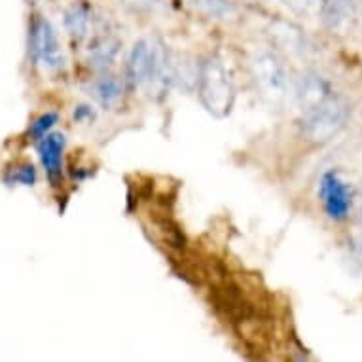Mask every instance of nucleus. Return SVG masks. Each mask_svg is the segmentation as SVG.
Listing matches in <instances>:
<instances>
[{"mask_svg": "<svg viewBox=\"0 0 362 362\" xmlns=\"http://www.w3.org/2000/svg\"><path fill=\"white\" fill-rule=\"evenodd\" d=\"M125 78L133 88H146L152 93H163L175 80V66L165 44L158 38H143L131 49L125 65Z\"/></svg>", "mask_w": 362, "mask_h": 362, "instance_id": "nucleus-1", "label": "nucleus"}, {"mask_svg": "<svg viewBox=\"0 0 362 362\" xmlns=\"http://www.w3.org/2000/svg\"><path fill=\"white\" fill-rule=\"evenodd\" d=\"M197 93L202 105L214 118L230 116L235 103V86L230 72L218 59H207L197 72Z\"/></svg>", "mask_w": 362, "mask_h": 362, "instance_id": "nucleus-2", "label": "nucleus"}, {"mask_svg": "<svg viewBox=\"0 0 362 362\" xmlns=\"http://www.w3.org/2000/svg\"><path fill=\"white\" fill-rule=\"evenodd\" d=\"M347 103L341 97L330 93L317 107L303 112V133L313 143H327L334 135H338V131L347 122Z\"/></svg>", "mask_w": 362, "mask_h": 362, "instance_id": "nucleus-3", "label": "nucleus"}, {"mask_svg": "<svg viewBox=\"0 0 362 362\" xmlns=\"http://www.w3.org/2000/svg\"><path fill=\"white\" fill-rule=\"evenodd\" d=\"M250 71L264 97H267L272 103L285 101L291 82H288V72L277 55L272 52H258L250 59Z\"/></svg>", "mask_w": 362, "mask_h": 362, "instance_id": "nucleus-4", "label": "nucleus"}, {"mask_svg": "<svg viewBox=\"0 0 362 362\" xmlns=\"http://www.w3.org/2000/svg\"><path fill=\"white\" fill-rule=\"evenodd\" d=\"M30 52L38 65H42L46 71L55 72L63 69L65 59L63 52L59 48V40L55 35V29L46 19H36L30 33Z\"/></svg>", "mask_w": 362, "mask_h": 362, "instance_id": "nucleus-5", "label": "nucleus"}, {"mask_svg": "<svg viewBox=\"0 0 362 362\" xmlns=\"http://www.w3.org/2000/svg\"><path fill=\"white\" fill-rule=\"evenodd\" d=\"M321 197L330 218L344 220L351 211L349 186L339 178L338 173H327L321 180Z\"/></svg>", "mask_w": 362, "mask_h": 362, "instance_id": "nucleus-6", "label": "nucleus"}, {"mask_svg": "<svg viewBox=\"0 0 362 362\" xmlns=\"http://www.w3.org/2000/svg\"><path fill=\"white\" fill-rule=\"evenodd\" d=\"M356 16V0H322L321 18L327 29L344 35L351 29Z\"/></svg>", "mask_w": 362, "mask_h": 362, "instance_id": "nucleus-7", "label": "nucleus"}, {"mask_svg": "<svg viewBox=\"0 0 362 362\" xmlns=\"http://www.w3.org/2000/svg\"><path fill=\"white\" fill-rule=\"evenodd\" d=\"M63 150H65V137L61 133H48L40 139L38 152H40L42 165L52 182H57L63 169Z\"/></svg>", "mask_w": 362, "mask_h": 362, "instance_id": "nucleus-8", "label": "nucleus"}, {"mask_svg": "<svg viewBox=\"0 0 362 362\" xmlns=\"http://www.w3.org/2000/svg\"><path fill=\"white\" fill-rule=\"evenodd\" d=\"M330 95L328 83L319 74L308 72L300 78L296 88V101L302 112H308L309 108L317 107L319 103L325 101Z\"/></svg>", "mask_w": 362, "mask_h": 362, "instance_id": "nucleus-9", "label": "nucleus"}, {"mask_svg": "<svg viewBox=\"0 0 362 362\" xmlns=\"http://www.w3.org/2000/svg\"><path fill=\"white\" fill-rule=\"evenodd\" d=\"M269 35L274 38V42L279 46V48L291 52V54H300L303 49V33L300 27H296L291 21H274L272 27H269Z\"/></svg>", "mask_w": 362, "mask_h": 362, "instance_id": "nucleus-10", "label": "nucleus"}, {"mask_svg": "<svg viewBox=\"0 0 362 362\" xmlns=\"http://www.w3.org/2000/svg\"><path fill=\"white\" fill-rule=\"evenodd\" d=\"M122 95H124V86L119 83V80H116L114 76H105L101 78L99 82H95L93 86V97L97 99V103L105 108H114L122 101Z\"/></svg>", "mask_w": 362, "mask_h": 362, "instance_id": "nucleus-11", "label": "nucleus"}, {"mask_svg": "<svg viewBox=\"0 0 362 362\" xmlns=\"http://www.w3.org/2000/svg\"><path fill=\"white\" fill-rule=\"evenodd\" d=\"M194 8L203 16L214 19H228L235 13V6L230 0H192Z\"/></svg>", "mask_w": 362, "mask_h": 362, "instance_id": "nucleus-12", "label": "nucleus"}, {"mask_svg": "<svg viewBox=\"0 0 362 362\" xmlns=\"http://www.w3.org/2000/svg\"><path fill=\"white\" fill-rule=\"evenodd\" d=\"M118 42L112 40V38H103V40L95 42V46L91 48V61H93V65H112V61L116 59V54H118Z\"/></svg>", "mask_w": 362, "mask_h": 362, "instance_id": "nucleus-13", "label": "nucleus"}, {"mask_svg": "<svg viewBox=\"0 0 362 362\" xmlns=\"http://www.w3.org/2000/svg\"><path fill=\"white\" fill-rule=\"evenodd\" d=\"M277 2L300 18H315L317 13H321L322 6V0H277Z\"/></svg>", "mask_w": 362, "mask_h": 362, "instance_id": "nucleus-14", "label": "nucleus"}, {"mask_svg": "<svg viewBox=\"0 0 362 362\" xmlns=\"http://www.w3.org/2000/svg\"><path fill=\"white\" fill-rule=\"evenodd\" d=\"M89 10L86 6H74L66 13V27L74 36H83L89 27Z\"/></svg>", "mask_w": 362, "mask_h": 362, "instance_id": "nucleus-15", "label": "nucleus"}, {"mask_svg": "<svg viewBox=\"0 0 362 362\" xmlns=\"http://www.w3.org/2000/svg\"><path fill=\"white\" fill-rule=\"evenodd\" d=\"M55 122H57V114H55V112L42 114L40 118L36 119L35 124L30 125L29 133H30V135H33V137L42 139V137H44V135H48V131L52 129V127H54Z\"/></svg>", "mask_w": 362, "mask_h": 362, "instance_id": "nucleus-16", "label": "nucleus"}, {"mask_svg": "<svg viewBox=\"0 0 362 362\" xmlns=\"http://www.w3.org/2000/svg\"><path fill=\"white\" fill-rule=\"evenodd\" d=\"M35 167L33 165H23L18 167L13 177L10 178V182H16V185H25V186H33L35 185Z\"/></svg>", "mask_w": 362, "mask_h": 362, "instance_id": "nucleus-17", "label": "nucleus"}]
</instances>
